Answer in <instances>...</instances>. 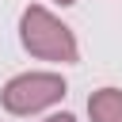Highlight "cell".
I'll use <instances>...</instances> for the list:
<instances>
[{
	"instance_id": "1",
	"label": "cell",
	"mask_w": 122,
	"mask_h": 122,
	"mask_svg": "<svg viewBox=\"0 0 122 122\" xmlns=\"http://www.w3.org/2000/svg\"><path fill=\"white\" fill-rule=\"evenodd\" d=\"M19 42H23V50L30 57H42V61H53V65H72L80 57L72 27L61 23L42 4L23 8V15H19Z\"/></svg>"
},
{
	"instance_id": "2",
	"label": "cell",
	"mask_w": 122,
	"mask_h": 122,
	"mask_svg": "<svg viewBox=\"0 0 122 122\" xmlns=\"http://www.w3.org/2000/svg\"><path fill=\"white\" fill-rule=\"evenodd\" d=\"M65 92H69V84H65L61 72L34 69V72L11 76V80L4 84V92H0V103H4L8 114H23V118H27V114H38V111L61 103Z\"/></svg>"
},
{
	"instance_id": "3",
	"label": "cell",
	"mask_w": 122,
	"mask_h": 122,
	"mask_svg": "<svg viewBox=\"0 0 122 122\" xmlns=\"http://www.w3.org/2000/svg\"><path fill=\"white\" fill-rule=\"evenodd\" d=\"M92 122H122V88H99L88 95Z\"/></svg>"
},
{
	"instance_id": "4",
	"label": "cell",
	"mask_w": 122,
	"mask_h": 122,
	"mask_svg": "<svg viewBox=\"0 0 122 122\" xmlns=\"http://www.w3.org/2000/svg\"><path fill=\"white\" fill-rule=\"evenodd\" d=\"M42 122H76L72 114H50V118H42Z\"/></svg>"
},
{
	"instance_id": "5",
	"label": "cell",
	"mask_w": 122,
	"mask_h": 122,
	"mask_svg": "<svg viewBox=\"0 0 122 122\" xmlns=\"http://www.w3.org/2000/svg\"><path fill=\"white\" fill-rule=\"evenodd\" d=\"M53 4H61V8H69V4H76V0H53Z\"/></svg>"
}]
</instances>
